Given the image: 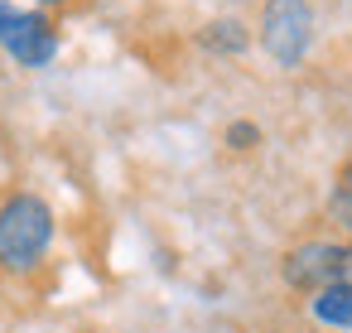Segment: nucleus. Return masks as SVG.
<instances>
[{"instance_id":"2","label":"nucleus","mask_w":352,"mask_h":333,"mask_svg":"<svg viewBox=\"0 0 352 333\" xmlns=\"http://www.w3.org/2000/svg\"><path fill=\"white\" fill-rule=\"evenodd\" d=\"M314 39V10L309 0H265L261 10V44L280 68H299Z\"/></svg>"},{"instance_id":"6","label":"nucleus","mask_w":352,"mask_h":333,"mask_svg":"<svg viewBox=\"0 0 352 333\" xmlns=\"http://www.w3.org/2000/svg\"><path fill=\"white\" fill-rule=\"evenodd\" d=\"M203 44L217 49V54H241V49H246V34H241L236 20H212V25L203 30Z\"/></svg>"},{"instance_id":"5","label":"nucleus","mask_w":352,"mask_h":333,"mask_svg":"<svg viewBox=\"0 0 352 333\" xmlns=\"http://www.w3.org/2000/svg\"><path fill=\"white\" fill-rule=\"evenodd\" d=\"M314 319L333 328H352V285H323L314 294Z\"/></svg>"},{"instance_id":"4","label":"nucleus","mask_w":352,"mask_h":333,"mask_svg":"<svg viewBox=\"0 0 352 333\" xmlns=\"http://www.w3.org/2000/svg\"><path fill=\"white\" fill-rule=\"evenodd\" d=\"M342 251L347 246H333V241H304L285 256V280L294 290H323V285H338L342 280Z\"/></svg>"},{"instance_id":"1","label":"nucleus","mask_w":352,"mask_h":333,"mask_svg":"<svg viewBox=\"0 0 352 333\" xmlns=\"http://www.w3.org/2000/svg\"><path fill=\"white\" fill-rule=\"evenodd\" d=\"M54 241V213L44 198L20 193L0 208V266L6 270H30Z\"/></svg>"},{"instance_id":"9","label":"nucleus","mask_w":352,"mask_h":333,"mask_svg":"<svg viewBox=\"0 0 352 333\" xmlns=\"http://www.w3.org/2000/svg\"><path fill=\"white\" fill-rule=\"evenodd\" d=\"M39 6H63V0H39Z\"/></svg>"},{"instance_id":"8","label":"nucleus","mask_w":352,"mask_h":333,"mask_svg":"<svg viewBox=\"0 0 352 333\" xmlns=\"http://www.w3.org/2000/svg\"><path fill=\"white\" fill-rule=\"evenodd\" d=\"M256 136H261L256 126H246V121H236V126L227 131V145H232V150H251V145H256Z\"/></svg>"},{"instance_id":"7","label":"nucleus","mask_w":352,"mask_h":333,"mask_svg":"<svg viewBox=\"0 0 352 333\" xmlns=\"http://www.w3.org/2000/svg\"><path fill=\"white\" fill-rule=\"evenodd\" d=\"M328 213H333V222H338V227H347V232H352V164H342V174H338L333 198H328Z\"/></svg>"},{"instance_id":"3","label":"nucleus","mask_w":352,"mask_h":333,"mask_svg":"<svg viewBox=\"0 0 352 333\" xmlns=\"http://www.w3.org/2000/svg\"><path fill=\"white\" fill-rule=\"evenodd\" d=\"M0 44L10 58H20L25 68H44L58 54V34L39 10H15L0 0Z\"/></svg>"}]
</instances>
